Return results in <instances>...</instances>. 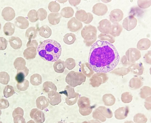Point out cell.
<instances>
[{"label": "cell", "mask_w": 151, "mask_h": 123, "mask_svg": "<svg viewBox=\"0 0 151 123\" xmlns=\"http://www.w3.org/2000/svg\"><path fill=\"white\" fill-rule=\"evenodd\" d=\"M120 60V56L116 47L107 41L99 40L91 46L90 50L88 62L94 72L106 73L114 69Z\"/></svg>", "instance_id": "obj_1"}, {"label": "cell", "mask_w": 151, "mask_h": 123, "mask_svg": "<svg viewBox=\"0 0 151 123\" xmlns=\"http://www.w3.org/2000/svg\"><path fill=\"white\" fill-rule=\"evenodd\" d=\"M62 51L60 44L52 39L45 40L39 45L37 52L39 56L49 62L57 61L60 56Z\"/></svg>", "instance_id": "obj_2"}, {"label": "cell", "mask_w": 151, "mask_h": 123, "mask_svg": "<svg viewBox=\"0 0 151 123\" xmlns=\"http://www.w3.org/2000/svg\"><path fill=\"white\" fill-rule=\"evenodd\" d=\"M2 16L4 20L7 21H9L14 18L15 14L13 9L10 7H6L3 10Z\"/></svg>", "instance_id": "obj_3"}, {"label": "cell", "mask_w": 151, "mask_h": 123, "mask_svg": "<svg viewBox=\"0 0 151 123\" xmlns=\"http://www.w3.org/2000/svg\"><path fill=\"white\" fill-rule=\"evenodd\" d=\"M15 24L18 27L21 29H25L28 27L29 22L25 17L19 16L15 19Z\"/></svg>", "instance_id": "obj_4"}, {"label": "cell", "mask_w": 151, "mask_h": 123, "mask_svg": "<svg viewBox=\"0 0 151 123\" xmlns=\"http://www.w3.org/2000/svg\"><path fill=\"white\" fill-rule=\"evenodd\" d=\"M9 41L11 46L15 49L20 48L22 46V41L18 37H11L9 38Z\"/></svg>", "instance_id": "obj_5"}, {"label": "cell", "mask_w": 151, "mask_h": 123, "mask_svg": "<svg viewBox=\"0 0 151 123\" xmlns=\"http://www.w3.org/2000/svg\"><path fill=\"white\" fill-rule=\"evenodd\" d=\"M28 71L29 70L26 67L23 70H17L15 80L17 83H21L24 81L25 77L28 74Z\"/></svg>", "instance_id": "obj_6"}, {"label": "cell", "mask_w": 151, "mask_h": 123, "mask_svg": "<svg viewBox=\"0 0 151 123\" xmlns=\"http://www.w3.org/2000/svg\"><path fill=\"white\" fill-rule=\"evenodd\" d=\"M15 26L14 24L11 22L5 23L3 27L4 32L5 35H12L14 33Z\"/></svg>", "instance_id": "obj_7"}, {"label": "cell", "mask_w": 151, "mask_h": 123, "mask_svg": "<svg viewBox=\"0 0 151 123\" xmlns=\"http://www.w3.org/2000/svg\"><path fill=\"white\" fill-rule=\"evenodd\" d=\"M25 64V60L21 57L17 58L14 63V67L18 70H24L26 67Z\"/></svg>", "instance_id": "obj_8"}, {"label": "cell", "mask_w": 151, "mask_h": 123, "mask_svg": "<svg viewBox=\"0 0 151 123\" xmlns=\"http://www.w3.org/2000/svg\"><path fill=\"white\" fill-rule=\"evenodd\" d=\"M35 51L32 47H30L25 49L24 52V57L28 59L33 58L35 56Z\"/></svg>", "instance_id": "obj_9"}, {"label": "cell", "mask_w": 151, "mask_h": 123, "mask_svg": "<svg viewBox=\"0 0 151 123\" xmlns=\"http://www.w3.org/2000/svg\"><path fill=\"white\" fill-rule=\"evenodd\" d=\"M76 40L75 35L73 33L66 34L64 37V41L68 44H71L73 43Z\"/></svg>", "instance_id": "obj_10"}, {"label": "cell", "mask_w": 151, "mask_h": 123, "mask_svg": "<svg viewBox=\"0 0 151 123\" xmlns=\"http://www.w3.org/2000/svg\"><path fill=\"white\" fill-rule=\"evenodd\" d=\"M15 93L14 88L12 86H6L3 90V94L5 97L8 98L13 95Z\"/></svg>", "instance_id": "obj_11"}, {"label": "cell", "mask_w": 151, "mask_h": 123, "mask_svg": "<svg viewBox=\"0 0 151 123\" xmlns=\"http://www.w3.org/2000/svg\"><path fill=\"white\" fill-rule=\"evenodd\" d=\"M10 80L9 74L6 72H0V82L4 85L7 84Z\"/></svg>", "instance_id": "obj_12"}, {"label": "cell", "mask_w": 151, "mask_h": 123, "mask_svg": "<svg viewBox=\"0 0 151 123\" xmlns=\"http://www.w3.org/2000/svg\"><path fill=\"white\" fill-rule=\"evenodd\" d=\"M29 84L28 81L25 79L22 82L17 83V87L19 90L21 91H24L27 89L29 86Z\"/></svg>", "instance_id": "obj_13"}, {"label": "cell", "mask_w": 151, "mask_h": 123, "mask_svg": "<svg viewBox=\"0 0 151 123\" xmlns=\"http://www.w3.org/2000/svg\"><path fill=\"white\" fill-rule=\"evenodd\" d=\"M54 67L55 70H62L63 71L65 68L64 62L60 59H59L55 62L54 64Z\"/></svg>", "instance_id": "obj_14"}, {"label": "cell", "mask_w": 151, "mask_h": 123, "mask_svg": "<svg viewBox=\"0 0 151 123\" xmlns=\"http://www.w3.org/2000/svg\"><path fill=\"white\" fill-rule=\"evenodd\" d=\"M7 41L4 38L0 37V50H5L7 47Z\"/></svg>", "instance_id": "obj_15"}, {"label": "cell", "mask_w": 151, "mask_h": 123, "mask_svg": "<svg viewBox=\"0 0 151 123\" xmlns=\"http://www.w3.org/2000/svg\"><path fill=\"white\" fill-rule=\"evenodd\" d=\"M9 106L8 101L4 99H1L0 100V109H4L7 108Z\"/></svg>", "instance_id": "obj_16"}, {"label": "cell", "mask_w": 151, "mask_h": 123, "mask_svg": "<svg viewBox=\"0 0 151 123\" xmlns=\"http://www.w3.org/2000/svg\"><path fill=\"white\" fill-rule=\"evenodd\" d=\"M23 115L24 111L23 110L19 107L15 109L12 113V116L13 117L17 115H20L23 116Z\"/></svg>", "instance_id": "obj_17"}, {"label": "cell", "mask_w": 151, "mask_h": 123, "mask_svg": "<svg viewBox=\"0 0 151 123\" xmlns=\"http://www.w3.org/2000/svg\"><path fill=\"white\" fill-rule=\"evenodd\" d=\"M14 118V123H25L24 119L21 115H17Z\"/></svg>", "instance_id": "obj_18"}, {"label": "cell", "mask_w": 151, "mask_h": 123, "mask_svg": "<svg viewBox=\"0 0 151 123\" xmlns=\"http://www.w3.org/2000/svg\"><path fill=\"white\" fill-rule=\"evenodd\" d=\"M34 31L33 27H30L26 31L25 36L29 38L33 37Z\"/></svg>", "instance_id": "obj_19"}, {"label": "cell", "mask_w": 151, "mask_h": 123, "mask_svg": "<svg viewBox=\"0 0 151 123\" xmlns=\"http://www.w3.org/2000/svg\"><path fill=\"white\" fill-rule=\"evenodd\" d=\"M124 123H134L132 121H127L125 122Z\"/></svg>", "instance_id": "obj_20"}, {"label": "cell", "mask_w": 151, "mask_h": 123, "mask_svg": "<svg viewBox=\"0 0 151 123\" xmlns=\"http://www.w3.org/2000/svg\"><path fill=\"white\" fill-rule=\"evenodd\" d=\"M1 114V111L0 110V116Z\"/></svg>", "instance_id": "obj_21"}, {"label": "cell", "mask_w": 151, "mask_h": 123, "mask_svg": "<svg viewBox=\"0 0 151 123\" xmlns=\"http://www.w3.org/2000/svg\"><path fill=\"white\" fill-rule=\"evenodd\" d=\"M94 123H101L100 122H94Z\"/></svg>", "instance_id": "obj_22"}, {"label": "cell", "mask_w": 151, "mask_h": 123, "mask_svg": "<svg viewBox=\"0 0 151 123\" xmlns=\"http://www.w3.org/2000/svg\"><path fill=\"white\" fill-rule=\"evenodd\" d=\"M1 24L0 22V30H1Z\"/></svg>", "instance_id": "obj_23"}, {"label": "cell", "mask_w": 151, "mask_h": 123, "mask_svg": "<svg viewBox=\"0 0 151 123\" xmlns=\"http://www.w3.org/2000/svg\"></svg>", "instance_id": "obj_24"}]
</instances>
